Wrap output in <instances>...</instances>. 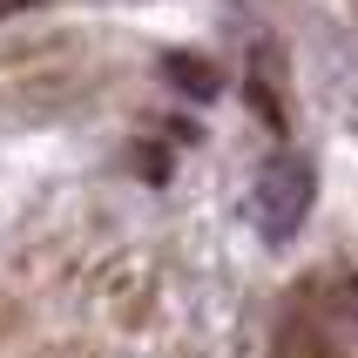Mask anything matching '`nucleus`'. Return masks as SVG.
<instances>
[{
  "instance_id": "1",
  "label": "nucleus",
  "mask_w": 358,
  "mask_h": 358,
  "mask_svg": "<svg viewBox=\"0 0 358 358\" xmlns=\"http://www.w3.org/2000/svg\"><path fill=\"white\" fill-rule=\"evenodd\" d=\"M311 196H318V169L304 156H271L264 176H257V196H250V217H257V230L271 243H284L311 217Z\"/></svg>"
},
{
  "instance_id": "2",
  "label": "nucleus",
  "mask_w": 358,
  "mask_h": 358,
  "mask_svg": "<svg viewBox=\"0 0 358 358\" xmlns=\"http://www.w3.org/2000/svg\"><path fill=\"white\" fill-rule=\"evenodd\" d=\"M162 75L176 81V88H189L196 101H217V88H223V81H217V68H210L203 55H162Z\"/></svg>"
},
{
  "instance_id": "3",
  "label": "nucleus",
  "mask_w": 358,
  "mask_h": 358,
  "mask_svg": "<svg viewBox=\"0 0 358 358\" xmlns=\"http://www.w3.org/2000/svg\"><path fill=\"white\" fill-rule=\"evenodd\" d=\"M20 7H41V0H0V20H7V14H20Z\"/></svg>"
}]
</instances>
